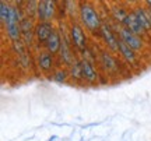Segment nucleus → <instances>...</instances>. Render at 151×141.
Listing matches in <instances>:
<instances>
[{
  "label": "nucleus",
  "mask_w": 151,
  "mask_h": 141,
  "mask_svg": "<svg viewBox=\"0 0 151 141\" xmlns=\"http://www.w3.org/2000/svg\"><path fill=\"white\" fill-rule=\"evenodd\" d=\"M21 14L20 10H17L16 7H10V17H9V21L6 22V28H7V35L9 38L14 42L20 41V34H21Z\"/></svg>",
  "instance_id": "nucleus-1"
},
{
  "label": "nucleus",
  "mask_w": 151,
  "mask_h": 141,
  "mask_svg": "<svg viewBox=\"0 0 151 141\" xmlns=\"http://www.w3.org/2000/svg\"><path fill=\"white\" fill-rule=\"evenodd\" d=\"M80 14H81V21L84 22L90 31H97L98 28H101V22H99V17L95 13L94 7L90 4H81L80 7Z\"/></svg>",
  "instance_id": "nucleus-2"
},
{
  "label": "nucleus",
  "mask_w": 151,
  "mask_h": 141,
  "mask_svg": "<svg viewBox=\"0 0 151 141\" xmlns=\"http://www.w3.org/2000/svg\"><path fill=\"white\" fill-rule=\"evenodd\" d=\"M56 3L50 1V0H45V1H39L38 4V18L41 22H49L55 17V10H56Z\"/></svg>",
  "instance_id": "nucleus-3"
},
{
  "label": "nucleus",
  "mask_w": 151,
  "mask_h": 141,
  "mask_svg": "<svg viewBox=\"0 0 151 141\" xmlns=\"http://www.w3.org/2000/svg\"><path fill=\"white\" fill-rule=\"evenodd\" d=\"M119 35H120V41H123L124 44L130 46V48L133 49V50H139L141 49L143 44H141V39L134 35L133 32H130L127 28H122L120 31H119Z\"/></svg>",
  "instance_id": "nucleus-4"
},
{
  "label": "nucleus",
  "mask_w": 151,
  "mask_h": 141,
  "mask_svg": "<svg viewBox=\"0 0 151 141\" xmlns=\"http://www.w3.org/2000/svg\"><path fill=\"white\" fill-rule=\"evenodd\" d=\"M52 34H53V28L50 22H39L35 27V35L39 44H46Z\"/></svg>",
  "instance_id": "nucleus-5"
},
{
  "label": "nucleus",
  "mask_w": 151,
  "mask_h": 141,
  "mask_svg": "<svg viewBox=\"0 0 151 141\" xmlns=\"http://www.w3.org/2000/svg\"><path fill=\"white\" fill-rule=\"evenodd\" d=\"M124 25H126V28L129 29L130 32H133L134 35H143V34L146 32L144 31V28H143V25L140 24V21H139V18L136 17L134 13H130V14H127V17H126V20H124L123 22Z\"/></svg>",
  "instance_id": "nucleus-6"
},
{
  "label": "nucleus",
  "mask_w": 151,
  "mask_h": 141,
  "mask_svg": "<svg viewBox=\"0 0 151 141\" xmlns=\"http://www.w3.org/2000/svg\"><path fill=\"white\" fill-rule=\"evenodd\" d=\"M20 27H21V34H22V38H24L25 45H31V42H32V32L35 31V29H32V21H31V18L24 17L21 20Z\"/></svg>",
  "instance_id": "nucleus-7"
},
{
  "label": "nucleus",
  "mask_w": 151,
  "mask_h": 141,
  "mask_svg": "<svg viewBox=\"0 0 151 141\" xmlns=\"http://www.w3.org/2000/svg\"><path fill=\"white\" fill-rule=\"evenodd\" d=\"M71 41L74 42V45L78 49H81V50L86 49V37H84V32H83L81 27L77 25V24H74L71 27Z\"/></svg>",
  "instance_id": "nucleus-8"
},
{
  "label": "nucleus",
  "mask_w": 151,
  "mask_h": 141,
  "mask_svg": "<svg viewBox=\"0 0 151 141\" xmlns=\"http://www.w3.org/2000/svg\"><path fill=\"white\" fill-rule=\"evenodd\" d=\"M81 73H83V78L88 82L97 81V73L94 70V66L91 62L88 60H81Z\"/></svg>",
  "instance_id": "nucleus-9"
},
{
  "label": "nucleus",
  "mask_w": 151,
  "mask_h": 141,
  "mask_svg": "<svg viewBox=\"0 0 151 141\" xmlns=\"http://www.w3.org/2000/svg\"><path fill=\"white\" fill-rule=\"evenodd\" d=\"M101 34H102L104 39H105V42H106V45H108L109 48L112 49V50H119L118 41L113 37L112 31H111V28L108 25H101Z\"/></svg>",
  "instance_id": "nucleus-10"
},
{
  "label": "nucleus",
  "mask_w": 151,
  "mask_h": 141,
  "mask_svg": "<svg viewBox=\"0 0 151 141\" xmlns=\"http://www.w3.org/2000/svg\"><path fill=\"white\" fill-rule=\"evenodd\" d=\"M46 48H48V50L52 52V53L60 52V48H62V38L59 37V34L56 32V31H53V34L50 35V38L48 39Z\"/></svg>",
  "instance_id": "nucleus-11"
},
{
  "label": "nucleus",
  "mask_w": 151,
  "mask_h": 141,
  "mask_svg": "<svg viewBox=\"0 0 151 141\" xmlns=\"http://www.w3.org/2000/svg\"><path fill=\"white\" fill-rule=\"evenodd\" d=\"M101 62H102V66L111 73H116L118 71V63L116 60L113 59L111 54H108L106 52H101Z\"/></svg>",
  "instance_id": "nucleus-12"
},
{
  "label": "nucleus",
  "mask_w": 151,
  "mask_h": 141,
  "mask_svg": "<svg viewBox=\"0 0 151 141\" xmlns=\"http://www.w3.org/2000/svg\"><path fill=\"white\" fill-rule=\"evenodd\" d=\"M118 45H119V52L122 53V56H123L124 59L127 60L129 63H134V62H136L134 50L130 48V46H127L123 41H118Z\"/></svg>",
  "instance_id": "nucleus-13"
},
{
  "label": "nucleus",
  "mask_w": 151,
  "mask_h": 141,
  "mask_svg": "<svg viewBox=\"0 0 151 141\" xmlns=\"http://www.w3.org/2000/svg\"><path fill=\"white\" fill-rule=\"evenodd\" d=\"M134 14H136V17L139 18L140 24L143 25L144 31H151V16H148L143 9H136Z\"/></svg>",
  "instance_id": "nucleus-14"
},
{
  "label": "nucleus",
  "mask_w": 151,
  "mask_h": 141,
  "mask_svg": "<svg viewBox=\"0 0 151 141\" xmlns=\"http://www.w3.org/2000/svg\"><path fill=\"white\" fill-rule=\"evenodd\" d=\"M60 54H62V59L66 64H71L73 66V54H71L70 49H69V44H67V39L63 38L62 39V48H60Z\"/></svg>",
  "instance_id": "nucleus-15"
},
{
  "label": "nucleus",
  "mask_w": 151,
  "mask_h": 141,
  "mask_svg": "<svg viewBox=\"0 0 151 141\" xmlns=\"http://www.w3.org/2000/svg\"><path fill=\"white\" fill-rule=\"evenodd\" d=\"M52 63H53V59H52V54L50 53H41L39 59H38V64L42 69L43 71H49L52 69Z\"/></svg>",
  "instance_id": "nucleus-16"
},
{
  "label": "nucleus",
  "mask_w": 151,
  "mask_h": 141,
  "mask_svg": "<svg viewBox=\"0 0 151 141\" xmlns=\"http://www.w3.org/2000/svg\"><path fill=\"white\" fill-rule=\"evenodd\" d=\"M14 49L17 50L18 53V57H20V63L22 64V67H28V56H27V52H25V48L24 45L18 41V42H14Z\"/></svg>",
  "instance_id": "nucleus-17"
},
{
  "label": "nucleus",
  "mask_w": 151,
  "mask_h": 141,
  "mask_svg": "<svg viewBox=\"0 0 151 141\" xmlns=\"http://www.w3.org/2000/svg\"><path fill=\"white\" fill-rule=\"evenodd\" d=\"M9 17H10V6L7 4L6 1L0 3V20L3 24L9 21Z\"/></svg>",
  "instance_id": "nucleus-18"
},
{
  "label": "nucleus",
  "mask_w": 151,
  "mask_h": 141,
  "mask_svg": "<svg viewBox=\"0 0 151 141\" xmlns=\"http://www.w3.org/2000/svg\"><path fill=\"white\" fill-rule=\"evenodd\" d=\"M70 76L74 78V80H80L83 78V73H81V62H74L73 66H71L70 70Z\"/></svg>",
  "instance_id": "nucleus-19"
},
{
  "label": "nucleus",
  "mask_w": 151,
  "mask_h": 141,
  "mask_svg": "<svg viewBox=\"0 0 151 141\" xmlns=\"http://www.w3.org/2000/svg\"><path fill=\"white\" fill-rule=\"evenodd\" d=\"M113 17L120 22H124L126 17H127V13L123 10V9H119V7H113Z\"/></svg>",
  "instance_id": "nucleus-20"
},
{
  "label": "nucleus",
  "mask_w": 151,
  "mask_h": 141,
  "mask_svg": "<svg viewBox=\"0 0 151 141\" xmlns=\"http://www.w3.org/2000/svg\"><path fill=\"white\" fill-rule=\"evenodd\" d=\"M66 78H67V73L66 71H56L53 74V80L56 82H63L66 81Z\"/></svg>",
  "instance_id": "nucleus-21"
},
{
  "label": "nucleus",
  "mask_w": 151,
  "mask_h": 141,
  "mask_svg": "<svg viewBox=\"0 0 151 141\" xmlns=\"http://www.w3.org/2000/svg\"><path fill=\"white\" fill-rule=\"evenodd\" d=\"M147 4H148V6H151V0H148V1H147Z\"/></svg>",
  "instance_id": "nucleus-22"
},
{
  "label": "nucleus",
  "mask_w": 151,
  "mask_h": 141,
  "mask_svg": "<svg viewBox=\"0 0 151 141\" xmlns=\"http://www.w3.org/2000/svg\"><path fill=\"white\" fill-rule=\"evenodd\" d=\"M150 13H151V10H150Z\"/></svg>",
  "instance_id": "nucleus-23"
}]
</instances>
